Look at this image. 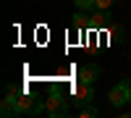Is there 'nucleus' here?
<instances>
[{
    "label": "nucleus",
    "instance_id": "nucleus-1",
    "mask_svg": "<svg viewBox=\"0 0 131 118\" xmlns=\"http://www.w3.org/2000/svg\"><path fill=\"white\" fill-rule=\"evenodd\" d=\"M45 113H47L50 118L66 115V113H68V100H66L60 92H50V97L45 100Z\"/></svg>",
    "mask_w": 131,
    "mask_h": 118
},
{
    "label": "nucleus",
    "instance_id": "nucleus-2",
    "mask_svg": "<svg viewBox=\"0 0 131 118\" xmlns=\"http://www.w3.org/2000/svg\"><path fill=\"white\" fill-rule=\"evenodd\" d=\"M18 110H21V115H39L45 110V102H39L37 97L24 92V94H18Z\"/></svg>",
    "mask_w": 131,
    "mask_h": 118
},
{
    "label": "nucleus",
    "instance_id": "nucleus-3",
    "mask_svg": "<svg viewBox=\"0 0 131 118\" xmlns=\"http://www.w3.org/2000/svg\"><path fill=\"white\" fill-rule=\"evenodd\" d=\"M94 100V87H92V84L89 81H76L73 84V102L76 105H89Z\"/></svg>",
    "mask_w": 131,
    "mask_h": 118
},
{
    "label": "nucleus",
    "instance_id": "nucleus-4",
    "mask_svg": "<svg viewBox=\"0 0 131 118\" xmlns=\"http://www.w3.org/2000/svg\"><path fill=\"white\" fill-rule=\"evenodd\" d=\"M128 89H131V84L126 79H121V84H115V87L107 92V100H110V105H115V108H121V105L128 102Z\"/></svg>",
    "mask_w": 131,
    "mask_h": 118
},
{
    "label": "nucleus",
    "instance_id": "nucleus-5",
    "mask_svg": "<svg viewBox=\"0 0 131 118\" xmlns=\"http://www.w3.org/2000/svg\"><path fill=\"white\" fill-rule=\"evenodd\" d=\"M0 115H21V110H18V97L16 94H5V100L0 102Z\"/></svg>",
    "mask_w": 131,
    "mask_h": 118
},
{
    "label": "nucleus",
    "instance_id": "nucleus-6",
    "mask_svg": "<svg viewBox=\"0 0 131 118\" xmlns=\"http://www.w3.org/2000/svg\"><path fill=\"white\" fill-rule=\"evenodd\" d=\"M79 79H81V81L94 84L97 79H100V66H97V63H86V66L79 71Z\"/></svg>",
    "mask_w": 131,
    "mask_h": 118
},
{
    "label": "nucleus",
    "instance_id": "nucleus-7",
    "mask_svg": "<svg viewBox=\"0 0 131 118\" xmlns=\"http://www.w3.org/2000/svg\"><path fill=\"white\" fill-rule=\"evenodd\" d=\"M107 24H110V13H107V10H97V13L89 18V29H105Z\"/></svg>",
    "mask_w": 131,
    "mask_h": 118
},
{
    "label": "nucleus",
    "instance_id": "nucleus-8",
    "mask_svg": "<svg viewBox=\"0 0 131 118\" xmlns=\"http://www.w3.org/2000/svg\"><path fill=\"white\" fill-rule=\"evenodd\" d=\"M97 115H100V110H97L92 102L89 105H79V118H97Z\"/></svg>",
    "mask_w": 131,
    "mask_h": 118
},
{
    "label": "nucleus",
    "instance_id": "nucleus-9",
    "mask_svg": "<svg viewBox=\"0 0 131 118\" xmlns=\"http://www.w3.org/2000/svg\"><path fill=\"white\" fill-rule=\"evenodd\" d=\"M76 3V8L79 10H89V8H94V0H73Z\"/></svg>",
    "mask_w": 131,
    "mask_h": 118
},
{
    "label": "nucleus",
    "instance_id": "nucleus-10",
    "mask_svg": "<svg viewBox=\"0 0 131 118\" xmlns=\"http://www.w3.org/2000/svg\"><path fill=\"white\" fill-rule=\"evenodd\" d=\"M115 0H94V10H107Z\"/></svg>",
    "mask_w": 131,
    "mask_h": 118
},
{
    "label": "nucleus",
    "instance_id": "nucleus-11",
    "mask_svg": "<svg viewBox=\"0 0 131 118\" xmlns=\"http://www.w3.org/2000/svg\"><path fill=\"white\" fill-rule=\"evenodd\" d=\"M86 24H89V21L84 18V13H76V16H73V26H76V29H81V26H86Z\"/></svg>",
    "mask_w": 131,
    "mask_h": 118
},
{
    "label": "nucleus",
    "instance_id": "nucleus-12",
    "mask_svg": "<svg viewBox=\"0 0 131 118\" xmlns=\"http://www.w3.org/2000/svg\"><path fill=\"white\" fill-rule=\"evenodd\" d=\"M8 94H24V87H18V84H8Z\"/></svg>",
    "mask_w": 131,
    "mask_h": 118
},
{
    "label": "nucleus",
    "instance_id": "nucleus-13",
    "mask_svg": "<svg viewBox=\"0 0 131 118\" xmlns=\"http://www.w3.org/2000/svg\"><path fill=\"white\" fill-rule=\"evenodd\" d=\"M128 102H131V89H128Z\"/></svg>",
    "mask_w": 131,
    "mask_h": 118
}]
</instances>
